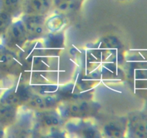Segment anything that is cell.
Returning <instances> with one entry per match:
<instances>
[{
	"instance_id": "1",
	"label": "cell",
	"mask_w": 147,
	"mask_h": 138,
	"mask_svg": "<svg viewBox=\"0 0 147 138\" xmlns=\"http://www.w3.org/2000/svg\"><path fill=\"white\" fill-rule=\"evenodd\" d=\"M127 133L134 137L147 138V112H136L127 119Z\"/></svg>"
},
{
	"instance_id": "2",
	"label": "cell",
	"mask_w": 147,
	"mask_h": 138,
	"mask_svg": "<svg viewBox=\"0 0 147 138\" xmlns=\"http://www.w3.org/2000/svg\"><path fill=\"white\" fill-rule=\"evenodd\" d=\"M45 16L35 14H26L23 19L22 22L27 32L29 38H37L44 35L46 27Z\"/></svg>"
},
{
	"instance_id": "3",
	"label": "cell",
	"mask_w": 147,
	"mask_h": 138,
	"mask_svg": "<svg viewBox=\"0 0 147 138\" xmlns=\"http://www.w3.org/2000/svg\"><path fill=\"white\" fill-rule=\"evenodd\" d=\"M54 0H24L22 9L26 14L42 15L50 11Z\"/></svg>"
},
{
	"instance_id": "4",
	"label": "cell",
	"mask_w": 147,
	"mask_h": 138,
	"mask_svg": "<svg viewBox=\"0 0 147 138\" xmlns=\"http://www.w3.org/2000/svg\"><path fill=\"white\" fill-rule=\"evenodd\" d=\"M93 111L92 104L85 101H75L67 103L63 109L65 116L68 117H83Z\"/></svg>"
},
{
	"instance_id": "5",
	"label": "cell",
	"mask_w": 147,
	"mask_h": 138,
	"mask_svg": "<svg viewBox=\"0 0 147 138\" xmlns=\"http://www.w3.org/2000/svg\"><path fill=\"white\" fill-rule=\"evenodd\" d=\"M6 32L8 34L9 40L14 44H22L28 40V36L22 20L12 22Z\"/></svg>"
},
{
	"instance_id": "6",
	"label": "cell",
	"mask_w": 147,
	"mask_h": 138,
	"mask_svg": "<svg viewBox=\"0 0 147 138\" xmlns=\"http://www.w3.org/2000/svg\"><path fill=\"white\" fill-rule=\"evenodd\" d=\"M17 108L11 106L0 99V126L4 127L11 124L16 119Z\"/></svg>"
},
{
	"instance_id": "7",
	"label": "cell",
	"mask_w": 147,
	"mask_h": 138,
	"mask_svg": "<svg viewBox=\"0 0 147 138\" xmlns=\"http://www.w3.org/2000/svg\"><path fill=\"white\" fill-rule=\"evenodd\" d=\"M103 132L109 137H122L127 132V121L125 124L121 122H109L103 127Z\"/></svg>"
},
{
	"instance_id": "8",
	"label": "cell",
	"mask_w": 147,
	"mask_h": 138,
	"mask_svg": "<svg viewBox=\"0 0 147 138\" xmlns=\"http://www.w3.org/2000/svg\"><path fill=\"white\" fill-rule=\"evenodd\" d=\"M26 103L32 108L38 110H45L50 108L53 103L50 98L43 97L38 95H28Z\"/></svg>"
},
{
	"instance_id": "9",
	"label": "cell",
	"mask_w": 147,
	"mask_h": 138,
	"mask_svg": "<svg viewBox=\"0 0 147 138\" xmlns=\"http://www.w3.org/2000/svg\"><path fill=\"white\" fill-rule=\"evenodd\" d=\"M28 95L29 94H25L24 93L22 94V92L20 93V92L15 91H11L7 92L4 95L3 98H1V100L4 103L17 109L19 106L26 103Z\"/></svg>"
},
{
	"instance_id": "10",
	"label": "cell",
	"mask_w": 147,
	"mask_h": 138,
	"mask_svg": "<svg viewBox=\"0 0 147 138\" xmlns=\"http://www.w3.org/2000/svg\"><path fill=\"white\" fill-rule=\"evenodd\" d=\"M39 121L45 127L53 128L59 126L60 119L57 114L50 111H45L39 116Z\"/></svg>"
},
{
	"instance_id": "11",
	"label": "cell",
	"mask_w": 147,
	"mask_h": 138,
	"mask_svg": "<svg viewBox=\"0 0 147 138\" xmlns=\"http://www.w3.org/2000/svg\"><path fill=\"white\" fill-rule=\"evenodd\" d=\"M23 2L24 0H0L1 10L13 16L20 9H22Z\"/></svg>"
},
{
	"instance_id": "12",
	"label": "cell",
	"mask_w": 147,
	"mask_h": 138,
	"mask_svg": "<svg viewBox=\"0 0 147 138\" xmlns=\"http://www.w3.org/2000/svg\"><path fill=\"white\" fill-rule=\"evenodd\" d=\"M53 4L61 12H69L80 6L75 0H54Z\"/></svg>"
},
{
	"instance_id": "13",
	"label": "cell",
	"mask_w": 147,
	"mask_h": 138,
	"mask_svg": "<svg viewBox=\"0 0 147 138\" xmlns=\"http://www.w3.org/2000/svg\"><path fill=\"white\" fill-rule=\"evenodd\" d=\"M12 15L4 11H0V35L7 31L12 23Z\"/></svg>"
},
{
	"instance_id": "14",
	"label": "cell",
	"mask_w": 147,
	"mask_h": 138,
	"mask_svg": "<svg viewBox=\"0 0 147 138\" xmlns=\"http://www.w3.org/2000/svg\"><path fill=\"white\" fill-rule=\"evenodd\" d=\"M75 1H76V2L79 4V5H80V4H81L82 3L85 1V0H75Z\"/></svg>"
},
{
	"instance_id": "15",
	"label": "cell",
	"mask_w": 147,
	"mask_h": 138,
	"mask_svg": "<svg viewBox=\"0 0 147 138\" xmlns=\"http://www.w3.org/2000/svg\"><path fill=\"white\" fill-rule=\"evenodd\" d=\"M146 112H147V109H146Z\"/></svg>"
}]
</instances>
